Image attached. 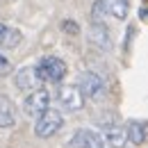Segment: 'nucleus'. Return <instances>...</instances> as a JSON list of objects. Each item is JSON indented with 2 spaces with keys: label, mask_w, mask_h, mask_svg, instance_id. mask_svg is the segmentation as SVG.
I'll return each instance as SVG.
<instances>
[{
  "label": "nucleus",
  "mask_w": 148,
  "mask_h": 148,
  "mask_svg": "<svg viewBox=\"0 0 148 148\" xmlns=\"http://www.w3.org/2000/svg\"><path fill=\"white\" fill-rule=\"evenodd\" d=\"M105 7V16H114V18L123 21L130 12V0H100Z\"/></svg>",
  "instance_id": "obj_11"
},
{
  "label": "nucleus",
  "mask_w": 148,
  "mask_h": 148,
  "mask_svg": "<svg viewBox=\"0 0 148 148\" xmlns=\"http://www.w3.org/2000/svg\"><path fill=\"white\" fill-rule=\"evenodd\" d=\"M103 139H105V144H110L112 148H123L128 144L125 128H119V125H103Z\"/></svg>",
  "instance_id": "obj_10"
},
{
  "label": "nucleus",
  "mask_w": 148,
  "mask_h": 148,
  "mask_svg": "<svg viewBox=\"0 0 148 148\" xmlns=\"http://www.w3.org/2000/svg\"><path fill=\"white\" fill-rule=\"evenodd\" d=\"M66 62L59 59L55 55H48V57H41L37 64V73L41 77V82H62L64 75H66Z\"/></svg>",
  "instance_id": "obj_1"
},
{
  "label": "nucleus",
  "mask_w": 148,
  "mask_h": 148,
  "mask_svg": "<svg viewBox=\"0 0 148 148\" xmlns=\"http://www.w3.org/2000/svg\"><path fill=\"white\" fill-rule=\"evenodd\" d=\"M57 103L59 107L66 112H80L84 107V96L80 91V87L75 84H64L57 89Z\"/></svg>",
  "instance_id": "obj_2"
},
{
  "label": "nucleus",
  "mask_w": 148,
  "mask_h": 148,
  "mask_svg": "<svg viewBox=\"0 0 148 148\" xmlns=\"http://www.w3.org/2000/svg\"><path fill=\"white\" fill-rule=\"evenodd\" d=\"M125 137H128V144H146L148 141V121H130L128 128H125Z\"/></svg>",
  "instance_id": "obj_9"
},
{
  "label": "nucleus",
  "mask_w": 148,
  "mask_h": 148,
  "mask_svg": "<svg viewBox=\"0 0 148 148\" xmlns=\"http://www.w3.org/2000/svg\"><path fill=\"white\" fill-rule=\"evenodd\" d=\"M89 41H91L93 46H98L100 50H110L112 48L110 27L105 23H91V27H89Z\"/></svg>",
  "instance_id": "obj_8"
},
{
  "label": "nucleus",
  "mask_w": 148,
  "mask_h": 148,
  "mask_svg": "<svg viewBox=\"0 0 148 148\" xmlns=\"http://www.w3.org/2000/svg\"><path fill=\"white\" fill-rule=\"evenodd\" d=\"M14 84L18 87L21 91H27V93L37 91L41 87V77L37 73V66H23V69H18L16 75H14Z\"/></svg>",
  "instance_id": "obj_6"
},
{
  "label": "nucleus",
  "mask_w": 148,
  "mask_h": 148,
  "mask_svg": "<svg viewBox=\"0 0 148 148\" xmlns=\"http://www.w3.org/2000/svg\"><path fill=\"white\" fill-rule=\"evenodd\" d=\"M73 148H105V139L93 130H77L71 137Z\"/></svg>",
  "instance_id": "obj_7"
},
{
  "label": "nucleus",
  "mask_w": 148,
  "mask_h": 148,
  "mask_svg": "<svg viewBox=\"0 0 148 148\" xmlns=\"http://www.w3.org/2000/svg\"><path fill=\"white\" fill-rule=\"evenodd\" d=\"M9 73H12V62L0 53V77L2 75H9Z\"/></svg>",
  "instance_id": "obj_14"
},
{
  "label": "nucleus",
  "mask_w": 148,
  "mask_h": 148,
  "mask_svg": "<svg viewBox=\"0 0 148 148\" xmlns=\"http://www.w3.org/2000/svg\"><path fill=\"white\" fill-rule=\"evenodd\" d=\"M64 125V119H62V114L57 110H48L46 114H41L37 119V123H34V132H37V137H43V139H48V137H53L57 134L59 130Z\"/></svg>",
  "instance_id": "obj_3"
},
{
  "label": "nucleus",
  "mask_w": 148,
  "mask_h": 148,
  "mask_svg": "<svg viewBox=\"0 0 148 148\" xmlns=\"http://www.w3.org/2000/svg\"><path fill=\"white\" fill-rule=\"evenodd\" d=\"M48 110H50V93L46 89H37V91L27 93L25 100H23V112L27 116H37L39 119L41 114H46Z\"/></svg>",
  "instance_id": "obj_4"
},
{
  "label": "nucleus",
  "mask_w": 148,
  "mask_h": 148,
  "mask_svg": "<svg viewBox=\"0 0 148 148\" xmlns=\"http://www.w3.org/2000/svg\"><path fill=\"white\" fill-rule=\"evenodd\" d=\"M14 125H16L14 103L7 96H0V128H14Z\"/></svg>",
  "instance_id": "obj_12"
},
{
  "label": "nucleus",
  "mask_w": 148,
  "mask_h": 148,
  "mask_svg": "<svg viewBox=\"0 0 148 148\" xmlns=\"http://www.w3.org/2000/svg\"><path fill=\"white\" fill-rule=\"evenodd\" d=\"M62 27H64V30H71L73 34H77V25H75V23H69V21H64V23H62Z\"/></svg>",
  "instance_id": "obj_15"
},
{
  "label": "nucleus",
  "mask_w": 148,
  "mask_h": 148,
  "mask_svg": "<svg viewBox=\"0 0 148 148\" xmlns=\"http://www.w3.org/2000/svg\"><path fill=\"white\" fill-rule=\"evenodd\" d=\"M105 80L100 77L98 73H93V71H84V73L80 75V91L84 98H91V100H98V98H103L105 96Z\"/></svg>",
  "instance_id": "obj_5"
},
{
  "label": "nucleus",
  "mask_w": 148,
  "mask_h": 148,
  "mask_svg": "<svg viewBox=\"0 0 148 148\" xmlns=\"http://www.w3.org/2000/svg\"><path fill=\"white\" fill-rule=\"evenodd\" d=\"M21 39H23V34H21L18 30L0 23V48H16L21 43Z\"/></svg>",
  "instance_id": "obj_13"
}]
</instances>
